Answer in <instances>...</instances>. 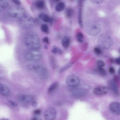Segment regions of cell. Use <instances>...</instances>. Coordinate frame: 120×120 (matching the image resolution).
<instances>
[{
  "label": "cell",
  "instance_id": "obj_1",
  "mask_svg": "<svg viewBox=\"0 0 120 120\" xmlns=\"http://www.w3.org/2000/svg\"><path fill=\"white\" fill-rule=\"evenodd\" d=\"M25 43L26 47L30 49L35 50L39 49L40 47L39 37L37 34L33 32H30L26 35Z\"/></svg>",
  "mask_w": 120,
  "mask_h": 120
},
{
  "label": "cell",
  "instance_id": "obj_2",
  "mask_svg": "<svg viewBox=\"0 0 120 120\" xmlns=\"http://www.w3.org/2000/svg\"><path fill=\"white\" fill-rule=\"evenodd\" d=\"M18 23V25L21 28L27 29L33 27L34 25L35 22L30 15L25 14L19 19Z\"/></svg>",
  "mask_w": 120,
  "mask_h": 120
},
{
  "label": "cell",
  "instance_id": "obj_3",
  "mask_svg": "<svg viewBox=\"0 0 120 120\" xmlns=\"http://www.w3.org/2000/svg\"><path fill=\"white\" fill-rule=\"evenodd\" d=\"M85 26L86 32L91 35L94 36L98 34L101 30L100 25L94 21H90L86 22Z\"/></svg>",
  "mask_w": 120,
  "mask_h": 120
},
{
  "label": "cell",
  "instance_id": "obj_4",
  "mask_svg": "<svg viewBox=\"0 0 120 120\" xmlns=\"http://www.w3.org/2000/svg\"><path fill=\"white\" fill-rule=\"evenodd\" d=\"M8 13L10 17L19 19L26 14L24 9L18 5L12 6L10 7L8 10Z\"/></svg>",
  "mask_w": 120,
  "mask_h": 120
},
{
  "label": "cell",
  "instance_id": "obj_5",
  "mask_svg": "<svg viewBox=\"0 0 120 120\" xmlns=\"http://www.w3.org/2000/svg\"><path fill=\"white\" fill-rule=\"evenodd\" d=\"M98 44L100 48L104 49L109 48L113 44L112 38L109 36L105 35H101L98 40Z\"/></svg>",
  "mask_w": 120,
  "mask_h": 120
},
{
  "label": "cell",
  "instance_id": "obj_6",
  "mask_svg": "<svg viewBox=\"0 0 120 120\" xmlns=\"http://www.w3.org/2000/svg\"><path fill=\"white\" fill-rule=\"evenodd\" d=\"M29 69L34 70L40 76L44 79H45L48 76V72L46 68L41 66L37 65H30L28 66Z\"/></svg>",
  "mask_w": 120,
  "mask_h": 120
},
{
  "label": "cell",
  "instance_id": "obj_7",
  "mask_svg": "<svg viewBox=\"0 0 120 120\" xmlns=\"http://www.w3.org/2000/svg\"><path fill=\"white\" fill-rule=\"evenodd\" d=\"M57 115L56 110L52 107H49L45 110L43 116L46 120H54Z\"/></svg>",
  "mask_w": 120,
  "mask_h": 120
},
{
  "label": "cell",
  "instance_id": "obj_8",
  "mask_svg": "<svg viewBox=\"0 0 120 120\" xmlns=\"http://www.w3.org/2000/svg\"><path fill=\"white\" fill-rule=\"evenodd\" d=\"M41 55L39 52L33 50L28 52L26 55L25 58L28 60L37 61L41 59Z\"/></svg>",
  "mask_w": 120,
  "mask_h": 120
},
{
  "label": "cell",
  "instance_id": "obj_9",
  "mask_svg": "<svg viewBox=\"0 0 120 120\" xmlns=\"http://www.w3.org/2000/svg\"><path fill=\"white\" fill-rule=\"evenodd\" d=\"M79 79L77 76L73 75L68 76L66 79L67 84L71 87H75L78 86L79 83Z\"/></svg>",
  "mask_w": 120,
  "mask_h": 120
},
{
  "label": "cell",
  "instance_id": "obj_10",
  "mask_svg": "<svg viewBox=\"0 0 120 120\" xmlns=\"http://www.w3.org/2000/svg\"><path fill=\"white\" fill-rule=\"evenodd\" d=\"M109 88L105 86H100L96 87L94 90V93L96 95H101L106 94L109 91Z\"/></svg>",
  "mask_w": 120,
  "mask_h": 120
},
{
  "label": "cell",
  "instance_id": "obj_11",
  "mask_svg": "<svg viewBox=\"0 0 120 120\" xmlns=\"http://www.w3.org/2000/svg\"><path fill=\"white\" fill-rule=\"evenodd\" d=\"M111 111L113 113L116 115H119L120 113V104L117 102H114L111 103L109 106Z\"/></svg>",
  "mask_w": 120,
  "mask_h": 120
},
{
  "label": "cell",
  "instance_id": "obj_12",
  "mask_svg": "<svg viewBox=\"0 0 120 120\" xmlns=\"http://www.w3.org/2000/svg\"><path fill=\"white\" fill-rule=\"evenodd\" d=\"M33 96L30 95H22L19 96L18 98L20 102L25 103H28L31 102L33 100Z\"/></svg>",
  "mask_w": 120,
  "mask_h": 120
},
{
  "label": "cell",
  "instance_id": "obj_13",
  "mask_svg": "<svg viewBox=\"0 0 120 120\" xmlns=\"http://www.w3.org/2000/svg\"><path fill=\"white\" fill-rule=\"evenodd\" d=\"M86 93V91L85 89L78 88L73 89L71 91L72 94L74 96L79 97L85 95Z\"/></svg>",
  "mask_w": 120,
  "mask_h": 120
},
{
  "label": "cell",
  "instance_id": "obj_14",
  "mask_svg": "<svg viewBox=\"0 0 120 120\" xmlns=\"http://www.w3.org/2000/svg\"><path fill=\"white\" fill-rule=\"evenodd\" d=\"M10 90L8 87L5 85L0 84V95L6 96L9 95Z\"/></svg>",
  "mask_w": 120,
  "mask_h": 120
},
{
  "label": "cell",
  "instance_id": "obj_15",
  "mask_svg": "<svg viewBox=\"0 0 120 120\" xmlns=\"http://www.w3.org/2000/svg\"><path fill=\"white\" fill-rule=\"evenodd\" d=\"M38 18L45 22H51L52 21V19L46 14L41 13L38 15Z\"/></svg>",
  "mask_w": 120,
  "mask_h": 120
},
{
  "label": "cell",
  "instance_id": "obj_16",
  "mask_svg": "<svg viewBox=\"0 0 120 120\" xmlns=\"http://www.w3.org/2000/svg\"><path fill=\"white\" fill-rule=\"evenodd\" d=\"M70 38L68 37L65 36L62 39L61 44L62 46L65 48H68L70 45Z\"/></svg>",
  "mask_w": 120,
  "mask_h": 120
},
{
  "label": "cell",
  "instance_id": "obj_17",
  "mask_svg": "<svg viewBox=\"0 0 120 120\" xmlns=\"http://www.w3.org/2000/svg\"><path fill=\"white\" fill-rule=\"evenodd\" d=\"M65 7V3L63 2H60L56 5L55 9L57 11L61 12L64 9Z\"/></svg>",
  "mask_w": 120,
  "mask_h": 120
},
{
  "label": "cell",
  "instance_id": "obj_18",
  "mask_svg": "<svg viewBox=\"0 0 120 120\" xmlns=\"http://www.w3.org/2000/svg\"><path fill=\"white\" fill-rule=\"evenodd\" d=\"M59 83L58 82H55L52 83L48 89V91L49 93H51L54 91L58 87Z\"/></svg>",
  "mask_w": 120,
  "mask_h": 120
},
{
  "label": "cell",
  "instance_id": "obj_19",
  "mask_svg": "<svg viewBox=\"0 0 120 120\" xmlns=\"http://www.w3.org/2000/svg\"><path fill=\"white\" fill-rule=\"evenodd\" d=\"M35 5L36 7L39 9H43L44 8L45 6L44 2L42 0L37 1L36 2Z\"/></svg>",
  "mask_w": 120,
  "mask_h": 120
},
{
  "label": "cell",
  "instance_id": "obj_20",
  "mask_svg": "<svg viewBox=\"0 0 120 120\" xmlns=\"http://www.w3.org/2000/svg\"><path fill=\"white\" fill-rule=\"evenodd\" d=\"M96 72L100 75L104 76L107 75L106 71L102 67H98L96 70Z\"/></svg>",
  "mask_w": 120,
  "mask_h": 120
},
{
  "label": "cell",
  "instance_id": "obj_21",
  "mask_svg": "<svg viewBox=\"0 0 120 120\" xmlns=\"http://www.w3.org/2000/svg\"><path fill=\"white\" fill-rule=\"evenodd\" d=\"M110 85L113 91L115 93H118V90L116 85L114 81H111L110 83Z\"/></svg>",
  "mask_w": 120,
  "mask_h": 120
},
{
  "label": "cell",
  "instance_id": "obj_22",
  "mask_svg": "<svg viewBox=\"0 0 120 120\" xmlns=\"http://www.w3.org/2000/svg\"><path fill=\"white\" fill-rule=\"evenodd\" d=\"M8 5V4L6 1H0V11L5 9Z\"/></svg>",
  "mask_w": 120,
  "mask_h": 120
},
{
  "label": "cell",
  "instance_id": "obj_23",
  "mask_svg": "<svg viewBox=\"0 0 120 120\" xmlns=\"http://www.w3.org/2000/svg\"><path fill=\"white\" fill-rule=\"evenodd\" d=\"M78 22L81 28H82V9L80 8H79L78 12Z\"/></svg>",
  "mask_w": 120,
  "mask_h": 120
},
{
  "label": "cell",
  "instance_id": "obj_24",
  "mask_svg": "<svg viewBox=\"0 0 120 120\" xmlns=\"http://www.w3.org/2000/svg\"><path fill=\"white\" fill-rule=\"evenodd\" d=\"M74 11L72 8H68L66 10V14L68 18L72 17L74 15Z\"/></svg>",
  "mask_w": 120,
  "mask_h": 120
},
{
  "label": "cell",
  "instance_id": "obj_25",
  "mask_svg": "<svg viewBox=\"0 0 120 120\" xmlns=\"http://www.w3.org/2000/svg\"><path fill=\"white\" fill-rule=\"evenodd\" d=\"M52 52L54 54H61L63 53L62 51L60 48L55 46H54L52 49Z\"/></svg>",
  "mask_w": 120,
  "mask_h": 120
},
{
  "label": "cell",
  "instance_id": "obj_26",
  "mask_svg": "<svg viewBox=\"0 0 120 120\" xmlns=\"http://www.w3.org/2000/svg\"><path fill=\"white\" fill-rule=\"evenodd\" d=\"M76 38L78 42L80 43H82L83 42L84 37L82 33L80 32L77 33L76 35Z\"/></svg>",
  "mask_w": 120,
  "mask_h": 120
},
{
  "label": "cell",
  "instance_id": "obj_27",
  "mask_svg": "<svg viewBox=\"0 0 120 120\" xmlns=\"http://www.w3.org/2000/svg\"><path fill=\"white\" fill-rule=\"evenodd\" d=\"M41 30L42 32L46 34H48L49 32L48 27L46 24H44L41 25Z\"/></svg>",
  "mask_w": 120,
  "mask_h": 120
},
{
  "label": "cell",
  "instance_id": "obj_28",
  "mask_svg": "<svg viewBox=\"0 0 120 120\" xmlns=\"http://www.w3.org/2000/svg\"><path fill=\"white\" fill-rule=\"evenodd\" d=\"M97 64L98 67H102L105 65L104 62L102 60H98L97 61Z\"/></svg>",
  "mask_w": 120,
  "mask_h": 120
},
{
  "label": "cell",
  "instance_id": "obj_29",
  "mask_svg": "<svg viewBox=\"0 0 120 120\" xmlns=\"http://www.w3.org/2000/svg\"><path fill=\"white\" fill-rule=\"evenodd\" d=\"M94 52L97 54H100L102 53L101 49L99 47H95L94 49Z\"/></svg>",
  "mask_w": 120,
  "mask_h": 120
},
{
  "label": "cell",
  "instance_id": "obj_30",
  "mask_svg": "<svg viewBox=\"0 0 120 120\" xmlns=\"http://www.w3.org/2000/svg\"><path fill=\"white\" fill-rule=\"evenodd\" d=\"M91 2L94 4H98L102 3L104 1V0H90Z\"/></svg>",
  "mask_w": 120,
  "mask_h": 120
},
{
  "label": "cell",
  "instance_id": "obj_31",
  "mask_svg": "<svg viewBox=\"0 0 120 120\" xmlns=\"http://www.w3.org/2000/svg\"><path fill=\"white\" fill-rule=\"evenodd\" d=\"M43 41L46 43L47 44H48L49 43V41L48 38L47 37H45L43 38L42 39Z\"/></svg>",
  "mask_w": 120,
  "mask_h": 120
},
{
  "label": "cell",
  "instance_id": "obj_32",
  "mask_svg": "<svg viewBox=\"0 0 120 120\" xmlns=\"http://www.w3.org/2000/svg\"><path fill=\"white\" fill-rule=\"evenodd\" d=\"M9 102L13 106L16 107L18 105L17 103L16 102L14 101L10 100L9 101Z\"/></svg>",
  "mask_w": 120,
  "mask_h": 120
},
{
  "label": "cell",
  "instance_id": "obj_33",
  "mask_svg": "<svg viewBox=\"0 0 120 120\" xmlns=\"http://www.w3.org/2000/svg\"><path fill=\"white\" fill-rule=\"evenodd\" d=\"M109 71L111 74H113L115 72V70L114 68L112 67H110L109 69Z\"/></svg>",
  "mask_w": 120,
  "mask_h": 120
},
{
  "label": "cell",
  "instance_id": "obj_34",
  "mask_svg": "<svg viewBox=\"0 0 120 120\" xmlns=\"http://www.w3.org/2000/svg\"><path fill=\"white\" fill-rule=\"evenodd\" d=\"M12 1L16 5H19L21 4V2L19 0H13Z\"/></svg>",
  "mask_w": 120,
  "mask_h": 120
},
{
  "label": "cell",
  "instance_id": "obj_35",
  "mask_svg": "<svg viewBox=\"0 0 120 120\" xmlns=\"http://www.w3.org/2000/svg\"><path fill=\"white\" fill-rule=\"evenodd\" d=\"M38 103L36 101H33L31 104L32 106L34 107H36L38 105Z\"/></svg>",
  "mask_w": 120,
  "mask_h": 120
},
{
  "label": "cell",
  "instance_id": "obj_36",
  "mask_svg": "<svg viewBox=\"0 0 120 120\" xmlns=\"http://www.w3.org/2000/svg\"><path fill=\"white\" fill-rule=\"evenodd\" d=\"M41 112V110L39 109L35 110L34 112V113L35 114L38 115L40 114Z\"/></svg>",
  "mask_w": 120,
  "mask_h": 120
},
{
  "label": "cell",
  "instance_id": "obj_37",
  "mask_svg": "<svg viewBox=\"0 0 120 120\" xmlns=\"http://www.w3.org/2000/svg\"><path fill=\"white\" fill-rule=\"evenodd\" d=\"M116 63L118 64H120V58H117L115 60Z\"/></svg>",
  "mask_w": 120,
  "mask_h": 120
},
{
  "label": "cell",
  "instance_id": "obj_38",
  "mask_svg": "<svg viewBox=\"0 0 120 120\" xmlns=\"http://www.w3.org/2000/svg\"><path fill=\"white\" fill-rule=\"evenodd\" d=\"M31 120H38L37 117H34Z\"/></svg>",
  "mask_w": 120,
  "mask_h": 120
},
{
  "label": "cell",
  "instance_id": "obj_39",
  "mask_svg": "<svg viewBox=\"0 0 120 120\" xmlns=\"http://www.w3.org/2000/svg\"><path fill=\"white\" fill-rule=\"evenodd\" d=\"M110 62H113L114 61V60L112 59H110Z\"/></svg>",
  "mask_w": 120,
  "mask_h": 120
},
{
  "label": "cell",
  "instance_id": "obj_40",
  "mask_svg": "<svg viewBox=\"0 0 120 120\" xmlns=\"http://www.w3.org/2000/svg\"><path fill=\"white\" fill-rule=\"evenodd\" d=\"M0 120H9L8 119H0Z\"/></svg>",
  "mask_w": 120,
  "mask_h": 120
},
{
  "label": "cell",
  "instance_id": "obj_41",
  "mask_svg": "<svg viewBox=\"0 0 120 120\" xmlns=\"http://www.w3.org/2000/svg\"><path fill=\"white\" fill-rule=\"evenodd\" d=\"M45 49H47L48 48V47L46 45H45Z\"/></svg>",
  "mask_w": 120,
  "mask_h": 120
},
{
  "label": "cell",
  "instance_id": "obj_42",
  "mask_svg": "<svg viewBox=\"0 0 120 120\" xmlns=\"http://www.w3.org/2000/svg\"><path fill=\"white\" fill-rule=\"evenodd\" d=\"M41 120V119H40V120Z\"/></svg>",
  "mask_w": 120,
  "mask_h": 120
}]
</instances>
